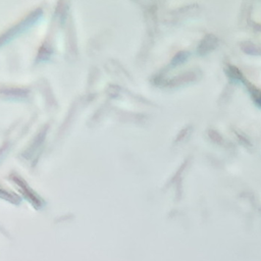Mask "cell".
<instances>
[{
	"label": "cell",
	"instance_id": "1",
	"mask_svg": "<svg viewBox=\"0 0 261 261\" xmlns=\"http://www.w3.org/2000/svg\"><path fill=\"white\" fill-rule=\"evenodd\" d=\"M218 44V40L213 35H208L205 39L201 42L200 46L198 47V52L200 54H206L207 52L214 49Z\"/></svg>",
	"mask_w": 261,
	"mask_h": 261
}]
</instances>
